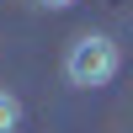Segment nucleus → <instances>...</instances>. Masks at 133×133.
<instances>
[{
	"label": "nucleus",
	"instance_id": "f257e3e1",
	"mask_svg": "<svg viewBox=\"0 0 133 133\" xmlns=\"http://www.w3.org/2000/svg\"><path fill=\"white\" fill-rule=\"evenodd\" d=\"M117 69H123V53L107 32H80L64 53V80L75 91H101V85L117 80Z\"/></svg>",
	"mask_w": 133,
	"mask_h": 133
},
{
	"label": "nucleus",
	"instance_id": "f03ea898",
	"mask_svg": "<svg viewBox=\"0 0 133 133\" xmlns=\"http://www.w3.org/2000/svg\"><path fill=\"white\" fill-rule=\"evenodd\" d=\"M0 133H21V101L11 91H0Z\"/></svg>",
	"mask_w": 133,
	"mask_h": 133
},
{
	"label": "nucleus",
	"instance_id": "7ed1b4c3",
	"mask_svg": "<svg viewBox=\"0 0 133 133\" xmlns=\"http://www.w3.org/2000/svg\"><path fill=\"white\" fill-rule=\"evenodd\" d=\"M37 5H48V11H64V5H75V0H37Z\"/></svg>",
	"mask_w": 133,
	"mask_h": 133
}]
</instances>
